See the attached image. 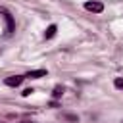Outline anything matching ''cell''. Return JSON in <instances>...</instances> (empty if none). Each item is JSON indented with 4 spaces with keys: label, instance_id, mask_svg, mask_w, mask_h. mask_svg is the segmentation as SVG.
<instances>
[{
    "label": "cell",
    "instance_id": "cell-1",
    "mask_svg": "<svg viewBox=\"0 0 123 123\" xmlns=\"http://www.w3.org/2000/svg\"><path fill=\"white\" fill-rule=\"evenodd\" d=\"M85 10H88V12H92V13H100V12H104V4L102 2H85Z\"/></svg>",
    "mask_w": 123,
    "mask_h": 123
},
{
    "label": "cell",
    "instance_id": "cell-2",
    "mask_svg": "<svg viewBox=\"0 0 123 123\" xmlns=\"http://www.w3.org/2000/svg\"><path fill=\"white\" fill-rule=\"evenodd\" d=\"M23 79H25V75H10V77L4 79V83H6L8 86H19V85L23 83Z\"/></svg>",
    "mask_w": 123,
    "mask_h": 123
},
{
    "label": "cell",
    "instance_id": "cell-3",
    "mask_svg": "<svg viewBox=\"0 0 123 123\" xmlns=\"http://www.w3.org/2000/svg\"><path fill=\"white\" fill-rule=\"evenodd\" d=\"M27 79H40V77H46V69H33L25 75Z\"/></svg>",
    "mask_w": 123,
    "mask_h": 123
},
{
    "label": "cell",
    "instance_id": "cell-4",
    "mask_svg": "<svg viewBox=\"0 0 123 123\" xmlns=\"http://www.w3.org/2000/svg\"><path fill=\"white\" fill-rule=\"evenodd\" d=\"M62 117H63L65 121H71V123H79V115H75V113H67V111H63V113H62Z\"/></svg>",
    "mask_w": 123,
    "mask_h": 123
},
{
    "label": "cell",
    "instance_id": "cell-5",
    "mask_svg": "<svg viewBox=\"0 0 123 123\" xmlns=\"http://www.w3.org/2000/svg\"><path fill=\"white\" fill-rule=\"evenodd\" d=\"M56 31H58V27H56V25H48V29L44 31V38H52V37L56 35Z\"/></svg>",
    "mask_w": 123,
    "mask_h": 123
},
{
    "label": "cell",
    "instance_id": "cell-6",
    "mask_svg": "<svg viewBox=\"0 0 123 123\" xmlns=\"http://www.w3.org/2000/svg\"><path fill=\"white\" fill-rule=\"evenodd\" d=\"M62 94H63V86H54V90H52V98L54 100H58V98H62Z\"/></svg>",
    "mask_w": 123,
    "mask_h": 123
},
{
    "label": "cell",
    "instance_id": "cell-7",
    "mask_svg": "<svg viewBox=\"0 0 123 123\" xmlns=\"http://www.w3.org/2000/svg\"><path fill=\"white\" fill-rule=\"evenodd\" d=\"M4 15H6V21H8V31H13V19H12V15H10L8 12H6Z\"/></svg>",
    "mask_w": 123,
    "mask_h": 123
},
{
    "label": "cell",
    "instance_id": "cell-8",
    "mask_svg": "<svg viewBox=\"0 0 123 123\" xmlns=\"http://www.w3.org/2000/svg\"><path fill=\"white\" fill-rule=\"evenodd\" d=\"M113 86L119 88V90H123V77H117V79L113 81Z\"/></svg>",
    "mask_w": 123,
    "mask_h": 123
},
{
    "label": "cell",
    "instance_id": "cell-9",
    "mask_svg": "<svg viewBox=\"0 0 123 123\" xmlns=\"http://www.w3.org/2000/svg\"><path fill=\"white\" fill-rule=\"evenodd\" d=\"M31 92H35V90H33V88H25V90H23V92H21V94H23V96H29V94H31Z\"/></svg>",
    "mask_w": 123,
    "mask_h": 123
},
{
    "label": "cell",
    "instance_id": "cell-10",
    "mask_svg": "<svg viewBox=\"0 0 123 123\" xmlns=\"http://www.w3.org/2000/svg\"><path fill=\"white\" fill-rule=\"evenodd\" d=\"M0 13H6V10H4V8H2V6H0Z\"/></svg>",
    "mask_w": 123,
    "mask_h": 123
},
{
    "label": "cell",
    "instance_id": "cell-11",
    "mask_svg": "<svg viewBox=\"0 0 123 123\" xmlns=\"http://www.w3.org/2000/svg\"><path fill=\"white\" fill-rule=\"evenodd\" d=\"M23 123H31V121H23Z\"/></svg>",
    "mask_w": 123,
    "mask_h": 123
},
{
    "label": "cell",
    "instance_id": "cell-12",
    "mask_svg": "<svg viewBox=\"0 0 123 123\" xmlns=\"http://www.w3.org/2000/svg\"><path fill=\"white\" fill-rule=\"evenodd\" d=\"M121 123H123V121H121Z\"/></svg>",
    "mask_w": 123,
    "mask_h": 123
}]
</instances>
